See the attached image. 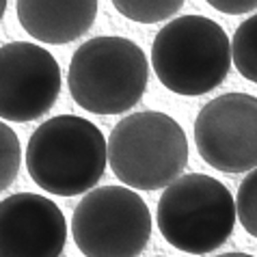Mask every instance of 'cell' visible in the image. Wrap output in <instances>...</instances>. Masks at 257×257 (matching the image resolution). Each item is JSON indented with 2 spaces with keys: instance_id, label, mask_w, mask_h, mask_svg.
<instances>
[{
  "instance_id": "obj_1",
  "label": "cell",
  "mask_w": 257,
  "mask_h": 257,
  "mask_svg": "<svg viewBox=\"0 0 257 257\" xmlns=\"http://www.w3.org/2000/svg\"><path fill=\"white\" fill-rule=\"evenodd\" d=\"M108 164V141L93 121L59 115L44 121L26 147V169L46 192L76 197L95 188Z\"/></svg>"
},
{
  "instance_id": "obj_2",
  "label": "cell",
  "mask_w": 257,
  "mask_h": 257,
  "mask_svg": "<svg viewBox=\"0 0 257 257\" xmlns=\"http://www.w3.org/2000/svg\"><path fill=\"white\" fill-rule=\"evenodd\" d=\"M152 67L177 95H205L223 84L231 67V41L205 16H182L162 26L152 44Z\"/></svg>"
},
{
  "instance_id": "obj_3",
  "label": "cell",
  "mask_w": 257,
  "mask_h": 257,
  "mask_svg": "<svg viewBox=\"0 0 257 257\" xmlns=\"http://www.w3.org/2000/svg\"><path fill=\"white\" fill-rule=\"evenodd\" d=\"M149 80L145 52L125 37H93L74 52L67 87L80 108L121 115L141 102Z\"/></svg>"
},
{
  "instance_id": "obj_4",
  "label": "cell",
  "mask_w": 257,
  "mask_h": 257,
  "mask_svg": "<svg viewBox=\"0 0 257 257\" xmlns=\"http://www.w3.org/2000/svg\"><path fill=\"white\" fill-rule=\"evenodd\" d=\"M108 164L127 188H164L182 177L188 164L186 134L173 117L164 112H132L112 127Z\"/></svg>"
},
{
  "instance_id": "obj_5",
  "label": "cell",
  "mask_w": 257,
  "mask_h": 257,
  "mask_svg": "<svg viewBox=\"0 0 257 257\" xmlns=\"http://www.w3.org/2000/svg\"><path fill=\"white\" fill-rule=\"evenodd\" d=\"M156 218L171 246L205 255L229 240L238 212L235 199L223 182L203 173H188L164 188Z\"/></svg>"
},
{
  "instance_id": "obj_6",
  "label": "cell",
  "mask_w": 257,
  "mask_h": 257,
  "mask_svg": "<svg viewBox=\"0 0 257 257\" xmlns=\"http://www.w3.org/2000/svg\"><path fill=\"white\" fill-rule=\"evenodd\" d=\"M71 233L84 257H139L152 238V214L132 188L99 186L76 205Z\"/></svg>"
},
{
  "instance_id": "obj_7",
  "label": "cell",
  "mask_w": 257,
  "mask_h": 257,
  "mask_svg": "<svg viewBox=\"0 0 257 257\" xmlns=\"http://www.w3.org/2000/svg\"><path fill=\"white\" fill-rule=\"evenodd\" d=\"M199 156L220 173L257 169V97L225 93L199 110L195 121Z\"/></svg>"
},
{
  "instance_id": "obj_8",
  "label": "cell",
  "mask_w": 257,
  "mask_h": 257,
  "mask_svg": "<svg viewBox=\"0 0 257 257\" xmlns=\"http://www.w3.org/2000/svg\"><path fill=\"white\" fill-rule=\"evenodd\" d=\"M61 93V67L37 44L0 46V117L16 123L35 121L52 108Z\"/></svg>"
},
{
  "instance_id": "obj_9",
  "label": "cell",
  "mask_w": 257,
  "mask_h": 257,
  "mask_svg": "<svg viewBox=\"0 0 257 257\" xmlns=\"http://www.w3.org/2000/svg\"><path fill=\"white\" fill-rule=\"evenodd\" d=\"M67 223L59 205L37 192L0 201V257H61Z\"/></svg>"
},
{
  "instance_id": "obj_10",
  "label": "cell",
  "mask_w": 257,
  "mask_h": 257,
  "mask_svg": "<svg viewBox=\"0 0 257 257\" xmlns=\"http://www.w3.org/2000/svg\"><path fill=\"white\" fill-rule=\"evenodd\" d=\"M97 0H18V20L33 39L65 46L95 22Z\"/></svg>"
},
{
  "instance_id": "obj_11",
  "label": "cell",
  "mask_w": 257,
  "mask_h": 257,
  "mask_svg": "<svg viewBox=\"0 0 257 257\" xmlns=\"http://www.w3.org/2000/svg\"><path fill=\"white\" fill-rule=\"evenodd\" d=\"M231 61L246 80L257 82V13L244 20L231 39Z\"/></svg>"
},
{
  "instance_id": "obj_12",
  "label": "cell",
  "mask_w": 257,
  "mask_h": 257,
  "mask_svg": "<svg viewBox=\"0 0 257 257\" xmlns=\"http://www.w3.org/2000/svg\"><path fill=\"white\" fill-rule=\"evenodd\" d=\"M186 0H112L123 18L139 24H156L169 20L182 9Z\"/></svg>"
},
{
  "instance_id": "obj_13",
  "label": "cell",
  "mask_w": 257,
  "mask_h": 257,
  "mask_svg": "<svg viewBox=\"0 0 257 257\" xmlns=\"http://www.w3.org/2000/svg\"><path fill=\"white\" fill-rule=\"evenodd\" d=\"M22 164V147L18 134L0 121V192L16 182Z\"/></svg>"
},
{
  "instance_id": "obj_14",
  "label": "cell",
  "mask_w": 257,
  "mask_h": 257,
  "mask_svg": "<svg viewBox=\"0 0 257 257\" xmlns=\"http://www.w3.org/2000/svg\"><path fill=\"white\" fill-rule=\"evenodd\" d=\"M235 212L240 225L257 238V169L248 171V175L240 182L235 195Z\"/></svg>"
},
{
  "instance_id": "obj_15",
  "label": "cell",
  "mask_w": 257,
  "mask_h": 257,
  "mask_svg": "<svg viewBox=\"0 0 257 257\" xmlns=\"http://www.w3.org/2000/svg\"><path fill=\"white\" fill-rule=\"evenodd\" d=\"M210 7H214L220 13H229V16H240L257 9V0H205Z\"/></svg>"
},
{
  "instance_id": "obj_16",
  "label": "cell",
  "mask_w": 257,
  "mask_h": 257,
  "mask_svg": "<svg viewBox=\"0 0 257 257\" xmlns=\"http://www.w3.org/2000/svg\"><path fill=\"white\" fill-rule=\"evenodd\" d=\"M216 257H253L248 253H223V255H216Z\"/></svg>"
},
{
  "instance_id": "obj_17",
  "label": "cell",
  "mask_w": 257,
  "mask_h": 257,
  "mask_svg": "<svg viewBox=\"0 0 257 257\" xmlns=\"http://www.w3.org/2000/svg\"><path fill=\"white\" fill-rule=\"evenodd\" d=\"M7 3H9V0H0V20H3L5 11H7Z\"/></svg>"
}]
</instances>
